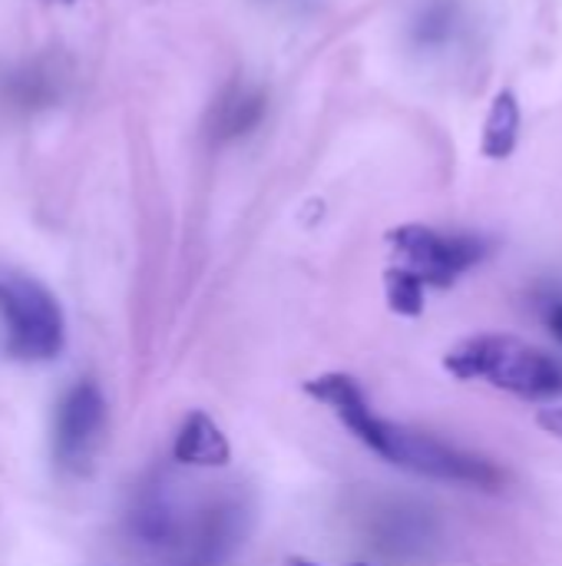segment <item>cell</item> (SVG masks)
I'll return each mask as SVG.
<instances>
[{
    "label": "cell",
    "instance_id": "cell-3",
    "mask_svg": "<svg viewBox=\"0 0 562 566\" xmlns=\"http://www.w3.org/2000/svg\"><path fill=\"white\" fill-rule=\"evenodd\" d=\"M0 315L7 322V348L23 361H50L63 352V308L33 275L0 265Z\"/></svg>",
    "mask_w": 562,
    "mask_h": 566
},
{
    "label": "cell",
    "instance_id": "cell-6",
    "mask_svg": "<svg viewBox=\"0 0 562 566\" xmlns=\"http://www.w3.org/2000/svg\"><path fill=\"white\" fill-rule=\"evenodd\" d=\"M245 537V507L238 501L209 504L192 524H179L172 531L179 564L182 566H222Z\"/></svg>",
    "mask_w": 562,
    "mask_h": 566
},
{
    "label": "cell",
    "instance_id": "cell-1",
    "mask_svg": "<svg viewBox=\"0 0 562 566\" xmlns=\"http://www.w3.org/2000/svg\"><path fill=\"white\" fill-rule=\"evenodd\" d=\"M305 395H311L315 401L328 405L335 411V418L364 444L371 448L378 458H384L394 468L434 478V481H454V484H470L480 491H494L500 488L503 474L487 461L477 458L470 451H460L447 441H437L424 431L384 421L371 411L361 385L351 375H318L305 385Z\"/></svg>",
    "mask_w": 562,
    "mask_h": 566
},
{
    "label": "cell",
    "instance_id": "cell-10",
    "mask_svg": "<svg viewBox=\"0 0 562 566\" xmlns=\"http://www.w3.org/2000/svg\"><path fill=\"white\" fill-rule=\"evenodd\" d=\"M262 116V96L252 93V90H238L225 106H222V133L225 136H235V133H245L248 126H255Z\"/></svg>",
    "mask_w": 562,
    "mask_h": 566
},
{
    "label": "cell",
    "instance_id": "cell-2",
    "mask_svg": "<svg viewBox=\"0 0 562 566\" xmlns=\"http://www.w3.org/2000/svg\"><path fill=\"white\" fill-rule=\"evenodd\" d=\"M444 368L460 381H487L500 391L547 401L562 395V361L510 335H477L454 345Z\"/></svg>",
    "mask_w": 562,
    "mask_h": 566
},
{
    "label": "cell",
    "instance_id": "cell-9",
    "mask_svg": "<svg viewBox=\"0 0 562 566\" xmlns=\"http://www.w3.org/2000/svg\"><path fill=\"white\" fill-rule=\"evenodd\" d=\"M384 289H388V302L397 315H407V318H417L424 312V285L404 272V269H388L384 275Z\"/></svg>",
    "mask_w": 562,
    "mask_h": 566
},
{
    "label": "cell",
    "instance_id": "cell-12",
    "mask_svg": "<svg viewBox=\"0 0 562 566\" xmlns=\"http://www.w3.org/2000/svg\"><path fill=\"white\" fill-rule=\"evenodd\" d=\"M547 322H550V332H553V335H556V338L562 342V302H560V305H553V308H550Z\"/></svg>",
    "mask_w": 562,
    "mask_h": 566
},
{
    "label": "cell",
    "instance_id": "cell-14",
    "mask_svg": "<svg viewBox=\"0 0 562 566\" xmlns=\"http://www.w3.org/2000/svg\"><path fill=\"white\" fill-rule=\"evenodd\" d=\"M351 566H371V564H351Z\"/></svg>",
    "mask_w": 562,
    "mask_h": 566
},
{
    "label": "cell",
    "instance_id": "cell-13",
    "mask_svg": "<svg viewBox=\"0 0 562 566\" xmlns=\"http://www.w3.org/2000/svg\"><path fill=\"white\" fill-rule=\"evenodd\" d=\"M288 566H315V564H308V560H301V557H295V560H288Z\"/></svg>",
    "mask_w": 562,
    "mask_h": 566
},
{
    "label": "cell",
    "instance_id": "cell-11",
    "mask_svg": "<svg viewBox=\"0 0 562 566\" xmlns=\"http://www.w3.org/2000/svg\"><path fill=\"white\" fill-rule=\"evenodd\" d=\"M537 424H540L547 434H553V438H560L562 441V408H553V411H540V415H537Z\"/></svg>",
    "mask_w": 562,
    "mask_h": 566
},
{
    "label": "cell",
    "instance_id": "cell-8",
    "mask_svg": "<svg viewBox=\"0 0 562 566\" xmlns=\"http://www.w3.org/2000/svg\"><path fill=\"white\" fill-rule=\"evenodd\" d=\"M517 143H520V99L513 96V90H500L487 109L480 149L487 159H507L513 156Z\"/></svg>",
    "mask_w": 562,
    "mask_h": 566
},
{
    "label": "cell",
    "instance_id": "cell-4",
    "mask_svg": "<svg viewBox=\"0 0 562 566\" xmlns=\"http://www.w3.org/2000/svg\"><path fill=\"white\" fill-rule=\"evenodd\" d=\"M388 242L397 255V269L411 272L424 289L454 285L467 269H474L487 255V245L474 235H447L417 222L388 232Z\"/></svg>",
    "mask_w": 562,
    "mask_h": 566
},
{
    "label": "cell",
    "instance_id": "cell-5",
    "mask_svg": "<svg viewBox=\"0 0 562 566\" xmlns=\"http://www.w3.org/2000/svg\"><path fill=\"white\" fill-rule=\"evenodd\" d=\"M106 431V401L93 381L73 385L53 418V458L63 471L83 474L89 471L96 448Z\"/></svg>",
    "mask_w": 562,
    "mask_h": 566
},
{
    "label": "cell",
    "instance_id": "cell-7",
    "mask_svg": "<svg viewBox=\"0 0 562 566\" xmlns=\"http://www.w3.org/2000/svg\"><path fill=\"white\" fill-rule=\"evenodd\" d=\"M172 458L179 464H192V468H222V464H229L232 448H229V438L222 434V428L209 415L192 411L176 434Z\"/></svg>",
    "mask_w": 562,
    "mask_h": 566
}]
</instances>
